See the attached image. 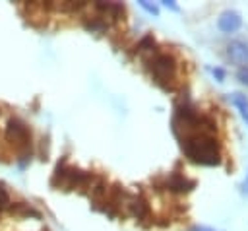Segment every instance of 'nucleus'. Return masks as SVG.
<instances>
[{"mask_svg": "<svg viewBox=\"0 0 248 231\" xmlns=\"http://www.w3.org/2000/svg\"><path fill=\"white\" fill-rule=\"evenodd\" d=\"M182 151L186 157L200 165H219L221 163V151L219 142L209 132H196L186 138H180Z\"/></svg>", "mask_w": 248, "mask_h": 231, "instance_id": "1", "label": "nucleus"}, {"mask_svg": "<svg viewBox=\"0 0 248 231\" xmlns=\"http://www.w3.org/2000/svg\"><path fill=\"white\" fill-rule=\"evenodd\" d=\"M176 70H178L176 60L167 52H157L149 60V72L153 80L165 89L172 87V82L176 80Z\"/></svg>", "mask_w": 248, "mask_h": 231, "instance_id": "2", "label": "nucleus"}, {"mask_svg": "<svg viewBox=\"0 0 248 231\" xmlns=\"http://www.w3.org/2000/svg\"><path fill=\"white\" fill-rule=\"evenodd\" d=\"M6 140L16 148V149H27L31 144V132L25 126V122H21L19 118H12L6 126Z\"/></svg>", "mask_w": 248, "mask_h": 231, "instance_id": "3", "label": "nucleus"}, {"mask_svg": "<svg viewBox=\"0 0 248 231\" xmlns=\"http://www.w3.org/2000/svg\"><path fill=\"white\" fill-rule=\"evenodd\" d=\"M217 25H219V29H221L223 33H234V31H238L240 25H242V16H240L238 12H234V10H225V12L219 16Z\"/></svg>", "mask_w": 248, "mask_h": 231, "instance_id": "4", "label": "nucleus"}, {"mask_svg": "<svg viewBox=\"0 0 248 231\" xmlns=\"http://www.w3.org/2000/svg\"><path fill=\"white\" fill-rule=\"evenodd\" d=\"M227 54L234 64H248V43L244 41H231L227 47Z\"/></svg>", "mask_w": 248, "mask_h": 231, "instance_id": "5", "label": "nucleus"}, {"mask_svg": "<svg viewBox=\"0 0 248 231\" xmlns=\"http://www.w3.org/2000/svg\"><path fill=\"white\" fill-rule=\"evenodd\" d=\"M167 186L172 192H188V190H192L196 186V182L194 181H188L182 175H170L169 181H167Z\"/></svg>", "mask_w": 248, "mask_h": 231, "instance_id": "6", "label": "nucleus"}, {"mask_svg": "<svg viewBox=\"0 0 248 231\" xmlns=\"http://www.w3.org/2000/svg\"><path fill=\"white\" fill-rule=\"evenodd\" d=\"M229 99H231V103L240 111L242 118L248 122V97H246V95H242V93H232Z\"/></svg>", "mask_w": 248, "mask_h": 231, "instance_id": "7", "label": "nucleus"}, {"mask_svg": "<svg viewBox=\"0 0 248 231\" xmlns=\"http://www.w3.org/2000/svg\"><path fill=\"white\" fill-rule=\"evenodd\" d=\"M140 6H141L145 12H149V14H153V16H159V8H157L155 4H149V2H145V0H140Z\"/></svg>", "mask_w": 248, "mask_h": 231, "instance_id": "8", "label": "nucleus"}, {"mask_svg": "<svg viewBox=\"0 0 248 231\" xmlns=\"http://www.w3.org/2000/svg\"><path fill=\"white\" fill-rule=\"evenodd\" d=\"M8 204H10V196H8V192L0 186V210H2V208H6Z\"/></svg>", "mask_w": 248, "mask_h": 231, "instance_id": "9", "label": "nucleus"}, {"mask_svg": "<svg viewBox=\"0 0 248 231\" xmlns=\"http://www.w3.org/2000/svg\"><path fill=\"white\" fill-rule=\"evenodd\" d=\"M238 80L248 85V66H242V68L238 70Z\"/></svg>", "mask_w": 248, "mask_h": 231, "instance_id": "10", "label": "nucleus"}, {"mask_svg": "<svg viewBox=\"0 0 248 231\" xmlns=\"http://www.w3.org/2000/svg\"><path fill=\"white\" fill-rule=\"evenodd\" d=\"M163 6H165V8H169V10H172V12H180V8H178L172 0H163Z\"/></svg>", "mask_w": 248, "mask_h": 231, "instance_id": "11", "label": "nucleus"}, {"mask_svg": "<svg viewBox=\"0 0 248 231\" xmlns=\"http://www.w3.org/2000/svg\"><path fill=\"white\" fill-rule=\"evenodd\" d=\"M213 76L217 78V82H223L225 80V70L223 68H213Z\"/></svg>", "mask_w": 248, "mask_h": 231, "instance_id": "12", "label": "nucleus"}, {"mask_svg": "<svg viewBox=\"0 0 248 231\" xmlns=\"http://www.w3.org/2000/svg\"><path fill=\"white\" fill-rule=\"evenodd\" d=\"M242 192L248 194V175H246V179H244V182H242Z\"/></svg>", "mask_w": 248, "mask_h": 231, "instance_id": "13", "label": "nucleus"}, {"mask_svg": "<svg viewBox=\"0 0 248 231\" xmlns=\"http://www.w3.org/2000/svg\"><path fill=\"white\" fill-rule=\"evenodd\" d=\"M194 231H213V229H209V227H194Z\"/></svg>", "mask_w": 248, "mask_h": 231, "instance_id": "14", "label": "nucleus"}]
</instances>
